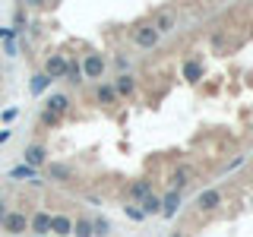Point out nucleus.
I'll list each match as a JSON object with an SVG mask.
<instances>
[{
  "label": "nucleus",
  "instance_id": "f257e3e1",
  "mask_svg": "<svg viewBox=\"0 0 253 237\" xmlns=\"http://www.w3.org/2000/svg\"><path fill=\"white\" fill-rule=\"evenodd\" d=\"M158 38H162V35L152 29V22H142V26L133 29V44H136V47H146V51H149V47L158 44Z\"/></svg>",
  "mask_w": 253,
  "mask_h": 237
},
{
  "label": "nucleus",
  "instance_id": "f03ea898",
  "mask_svg": "<svg viewBox=\"0 0 253 237\" xmlns=\"http://www.w3.org/2000/svg\"><path fill=\"white\" fill-rule=\"evenodd\" d=\"M44 76L47 79H63L67 76V57H63V54H51V57L44 60Z\"/></svg>",
  "mask_w": 253,
  "mask_h": 237
},
{
  "label": "nucleus",
  "instance_id": "7ed1b4c3",
  "mask_svg": "<svg viewBox=\"0 0 253 237\" xmlns=\"http://www.w3.org/2000/svg\"><path fill=\"white\" fill-rule=\"evenodd\" d=\"M22 158H26V161H22V164H29V168H42V164L47 161V149L42 146V142H35V146H29L26 149V152H22Z\"/></svg>",
  "mask_w": 253,
  "mask_h": 237
},
{
  "label": "nucleus",
  "instance_id": "20e7f679",
  "mask_svg": "<svg viewBox=\"0 0 253 237\" xmlns=\"http://www.w3.org/2000/svg\"><path fill=\"white\" fill-rule=\"evenodd\" d=\"M29 228V215L26 212H10V215L3 218V231L6 234H22Z\"/></svg>",
  "mask_w": 253,
  "mask_h": 237
},
{
  "label": "nucleus",
  "instance_id": "39448f33",
  "mask_svg": "<svg viewBox=\"0 0 253 237\" xmlns=\"http://www.w3.org/2000/svg\"><path fill=\"white\" fill-rule=\"evenodd\" d=\"M101 73H105V60H101L98 54H85L83 76H89V79H101Z\"/></svg>",
  "mask_w": 253,
  "mask_h": 237
},
{
  "label": "nucleus",
  "instance_id": "423d86ee",
  "mask_svg": "<svg viewBox=\"0 0 253 237\" xmlns=\"http://www.w3.org/2000/svg\"><path fill=\"white\" fill-rule=\"evenodd\" d=\"M174 26H177V16H174L171 10H162V13L155 16V22H152V29L158 32V35H168Z\"/></svg>",
  "mask_w": 253,
  "mask_h": 237
},
{
  "label": "nucleus",
  "instance_id": "0eeeda50",
  "mask_svg": "<svg viewBox=\"0 0 253 237\" xmlns=\"http://www.w3.org/2000/svg\"><path fill=\"white\" fill-rule=\"evenodd\" d=\"M196 205L206 212H212V209H218L221 205V190H203L200 196H196Z\"/></svg>",
  "mask_w": 253,
  "mask_h": 237
},
{
  "label": "nucleus",
  "instance_id": "6e6552de",
  "mask_svg": "<svg viewBox=\"0 0 253 237\" xmlns=\"http://www.w3.org/2000/svg\"><path fill=\"white\" fill-rule=\"evenodd\" d=\"M29 228H32L38 237H44L47 228H51V212H35V215L29 218Z\"/></svg>",
  "mask_w": 253,
  "mask_h": 237
},
{
  "label": "nucleus",
  "instance_id": "1a4fd4ad",
  "mask_svg": "<svg viewBox=\"0 0 253 237\" xmlns=\"http://www.w3.org/2000/svg\"><path fill=\"white\" fill-rule=\"evenodd\" d=\"M111 89H114V95H133V92H136V79H133L130 73H121V76L114 79Z\"/></svg>",
  "mask_w": 253,
  "mask_h": 237
},
{
  "label": "nucleus",
  "instance_id": "9d476101",
  "mask_svg": "<svg viewBox=\"0 0 253 237\" xmlns=\"http://www.w3.org/2000/svg\"><path fill=\"white\" fill-rule=\"evenodd\" d=\"M51 234H57V237H67L70 231H73V218H67V215H51V228H47Z\"/></svg>",
  "mask_w": 253,
  "mask_h": 237
},
{
  "label": "nucleus",
  "instance_id": "9b49d317",
  "mask_svg": "<svg viewBox=\"0 0 253 237\" xmlns=\"http://www.w3.org/2000/svg\"><path fill=\"white\" fill-rule=\"evenodd\" d=\"M44 111H51V114H67V111H70V98H67V95H51V98H47V108Z\"/></svg>",
  "mask_w": 253,
  "mask_h": 237
},
{
  "label": "nucleus",
  "instance_id": "f8f14e48",
  "mask_svg": "<svg viewBox=\"0 0 253 237\" xmlns=\"http://www.w3.org/2000/svg\"><path fill=\"white\" fill-rule=\"evenodd\" d=\"M177 205H180V193H174V190H171V193L162 199V215H165V218H174Z\"/></svg>",
  "mask_w": 253,
  "mask_h": 237
},
{
  "label": "nucleus",
  "instance_id": "ddd939ff",
  "mask_svg": "<svg viewBox=\"0 0 253 237\" xmlns=\"http://www.w3.org/2000/svg\"><path fill=\"white\" fill-rule=\"evenodd\" d=\"M184 79L187 82H200L203 79V63L200 60H187L184 63Z\"/></svg>",
  "mask_w": 253,
  "mask_h": 237
},
{
  "label": "nucleus",
  "instance_id": "4468645a",
  "mask_svg": "<svg viewBox=\"0 0 253 237\" xmlns=\"http://www.w3.org/2000/svg\"><path fill=\"white\" fill-rule=\"evenodd\" d=\"M187 184H190V168H177L171 174V190H174V193H180Z\"/></svg>",
  "mask_w": 253,
  "mask_h": 237
},
{
  "label": "nucleus",
  "instance_id": "2eb2a0df",
  "mask_svg": "<svg viewBox=\"0 0 253 237\" xmlns=\"http://www.w3.org/2000/svg\"><path fill=\"white\" fill-rule=\"evenodd\" d=\"M47 177L51 180H70L73 177V168L70 164H47Z\"/></svg>",
  "mask_w": 253,
  "mask_h": 237
},
{
  "label": "nucleus",
  "instance_id": "dca6fc26",
  "mask_svg": "<svg viewBox=\"0 0 253 237\" xmlns=\"http://www.w3.org/2000/svg\"><path fill=\"white\" fill-rule=\"evenodd\" d=\"M142 215H155V212H162V196H155V193H149L146 199H142Z\"/></svg>",
  "mask_w": 253,
  "mask_h": 237
},
{
  "label": "nucleus",
  "instance_id": "f3484780",
  "mask_svg": "<svg viewBox=\"0 0 253 237\" xmlns=\"http://www.w3.org/2000/svg\"><path fill=\"white\" fill-rule=\"evenodd\" d=\"M95 98H98V105H114L117 95H114L111 85H98V89H95Z\"/></svg>",
  "mask_w": 253,
  "mask_h": 237
},
{
  "label": "nucleus",
  "instance_id": "a211bd4d",
  "mask_svg": "<svg viewBox=\"0 0 253 237\" xmlns=\"http://www.w3.org/2000/svg\"><path fill=\"white\" fill-rule=\"evenodd\" d=\"M149 193H152V184H149V180H136V184L130 187V196H133V199H146Z\"/></svg>",
  "mask_w": 253,
  "mask_h": 237
},
{
  "label": "nucleus",
  "instance_id": "6ab92c4d",
  "mask_svg": "<svg viewBox=\"0 0 253 237\" xmlns=\"http://www.w3.org/2000/svg\"><path fill=\"white\" fill-rule=\"evenodd\" d=\"M67 79H70V82H73V85H79V82H83V67H79V63L76 60H67Z\"/></svg>",
  "mask_w": 253,
  "mask_h": 237
},
{
  "label": "nucleus",
  "instance_id": "aec40b11",
  "mask_svg": "<svg viewBox=\"0 0 253 237\" xmlns=\"http://www.w3.org/2000/svg\"><path fill=\"white\" fill-rule=\"evenodd\" d=\"M70 234H76V237H92V221L76 218V221H73V231H70Z\"/></svg>",
  "mask_w": 253,
  "mask_h": 237
},
{
  "label": "nucleus",
  "instance_id": "412c9836",
  "mask_svg": "<svg viewBox=\"0 0 253 237\" xmlns=\"http://www.w3.org/2000/svg\"><path fill=\"white\" fill-rule=\"evenodd\" d=\"M47 85H51V79H47L44 73H38V76H32V95H42Z\"/></svg>",
  "mask_w": 253,
  "mask_h": 237
},
{
  "label": "nucleus",
  "instance_id": "4be33fe9",
  "mask_svg": "<svg viewBox=\"0 0 253 237\" xmlns=\"http://www.w3.org/2000/svg\"><path fill=\"white\" fill-rule=\"evenodd\" d=\"M111 231V225H108V218H95L92 221V234H101V237H105Z\"/></svg>",
  "mask_w": 253,
  "mask_h": 237
},
{
  "label": "nucleus",
  "instance_id": "5701e85b",
  "mask_svg": "<svg viewBox=\"0 0 253 237\" xmlns=\"http://www.w3.org/2000/svg\"><path fill=\"white\" fill-rule=\"evenodd\" d=\"M35 174H38L35 168H29V164H19V168L10 171V177H35Z\"/></svg>",
  "mask_w": 253,
  "mask_h": 237
},
{
  "label": "nucleus",
  "instance_id": "b1692460",
  "mask_svg": "<svg viewBox=\"0 0 253 237\" xmlns=\"http://www.w3.org/2000/svg\"><path fill=\"white\" fill-rule=\"evenodd\" d=\"M42 123H44V126H57V123H60V117H57V114H51V111H44V114H42Z\"/></svg>",
  "mask_w": 253,
  "mask_h": 237
},
{
  "label": "nucleus",
  "instance_id": "393cba45",
  "mask_svg": "<svg viewBox=\"0 0 253 237\" xmlns=\"http://www.w3.org/2000/svg\"><path fill=\"white\" fill-rule=\"evenodd\" d=\"M126 215H130L133 221H142V218H146V215H142V212L136 209V205H126Z\"/></svg>",
  "mask_w": 253,
  "mask_h": 237
},
{
  "label": "nucleus",
  "instance_id": "a878e982",
  "mask_svg": "<svg viewBox=\"0 0 253 237\" xmlns=\"http://www.w3.org/2000/svg\"><path fill=\"white\" fill-rule=\"evenodd\" d=\"M13 35H16V29H0V38H3V41H10Z\"/></svg>",
  "mask_w": 253,
  "mask_h": 237
},
{
  "label": "nucleus",
  "instance_id": "bb28decb",
  "mask_svg": "<svg viewBox=\"0 0 253 237\" xmlns=\"http://www.w3.org/2000/svg\"><path fill=\"white\" fill-rule=\"evenodd\" d=\"M6 215H10V209H6V202L0 199V225H3V218H6Z\"/></svg>",
  "mask_w": 253,
  "mask_h": 237
},
{
  "label": "nucleus",
  "instance_id": "cd10ccee",
  "mask_svg": "<svg viewBox=\"0 0 253 237\" xmlns=\"http://www.w3.org/2000/svg\"><path fill=\"white\" fill-rule=\"evenodd\" d=\"M3 142H10V130H3V133H0V146H3Z\"/></svg>",
  "mask_w": 253,
  "mask_h": 237
},
{
  "label": "nucleus",
  "instance_id": "c85d7f7f",
  "mask_svg": "<svg viewBox=\"0 0 253 237\" xmlns=\"http://www.w3.org/2000/svg\"><path fill=\"white\" fill-rule=\"evenodd\" d=\"M174 237H184V234H174Z\"/></svg>",
  "mask_w": 253,
  "mask_h": 237
}]
</instances>
